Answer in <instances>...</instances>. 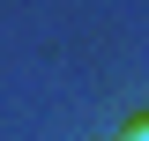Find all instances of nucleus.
I'll return each instance as SVG.
<instances>
[{"instance_id": "nucleus-1", "label": "nucleus", "mask_w": 149, "mask_h": 141, "mask_svg": "<svg viewBox=\"0 0 149 141\" xmlns=\"http://www.w3.org/2000/svg\"><path fill=\"white\" fill-rule=\"evenodd\" d=\"M119 141H149V111H134V119L119 126Z\"/></svg>"}]
</instances>
